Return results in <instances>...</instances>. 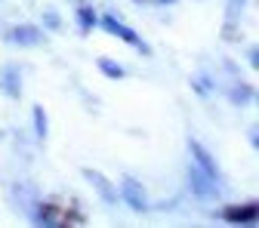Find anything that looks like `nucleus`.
Returning <instances> with one entry per match:
<instances>
[{
    "mask_svg": "<svg viewBox=\"0 0 259 228\" xmlns=\"http://www.w3.org/2000/svg\"><path fill=\"white\" fill-rule=\"evenodd\" d=\"M96 65H99V71H102L105 77H111V80H120V77H123V68H120L114 59H108V56H102Z\"/></svg>",
    "mask_w": 259,
    "mask_h": 228,
    "instance_id": "obj_10",
    "label": "nucleus"
},
{
    "mask_svg": "<svg viewBox=\"0 0 259 228\" xmlns=\"http://www.w3.org/2000/svg\"><path fill=\"white\" fill-rule=\"evenodd\" d=\"M191 145V154H194V164H201L207 173H213V176H219V170H216V164H213V157L207 154V148L201 145V142H188Z\"/></svg>",
    "mask_w": 259,
    "mask_h": 228,
    "instance_id": "obj_8",
    "label": "nucleus"
},
{
    "mask_svg": "<svg viewBox=\"0 0 259 228\" xmlns=\"http://www.w3.org/2000/svg\"><path fill=\"white\" fill-rule=\"evenodd\" d=\"M34 133H37V139H47V133H50V126H47V111H44L40 105H34Z\"/></svg>",
    "mask_w": 259,
    "mask_h": 228,
    "instance_id": "obj_11",
    "label": "nucleus"
},
{
    "mask_svg": "<svg viewBox=\"0 0 259 228\" xmlns=\"http://www.w3.org/2000/svg\"><path fill=\"white\" fill-rule=\"evenodd\" d=\"M247 59H250V68H256V65H259V53H256V47L247 50Z\"/></svg>",
    "mask_w": 259,
    "mask_h": 228,
    "instance_id": "obj_16",
    "label": "nucleus"
},
{
    "mask_svg": "<svg viewBox=\"0 0 259 228\" xmlns=\"http://www.w3.org/2000/svg\"><path fill=\"white\" fill-rule=\"evenodd\" d=\"M229 96H232V102H235V105H244V102H250V99H253V86H247V83H238V86H235Z\"/></svg>",
    "mask_w": 259,
    "mask_h": 228,
    "instance_id": "obj_12",
    "label": "nucleus"
},
{
    "mask_svg": "<svg viewBox=\"0 0 259 228\" xmlns=\"http://www.w3.org/2000/svg\"><path fill=\"white\" fill-rule=\"evenodd\" d=\"M102 28L108 31V34H114V37H120L123 43H130V47H136L139 53H145V56L151 53V50H148V47H145V43L139 40V34H136V31H133V28H126L123 22H117L114 16H102Z\"/></svg>",
    "mask_w": 259,
    "mask_h": 228,
    "instance_id": "obj_2",
    "label": "nucleus"
},
{
    "mask_svg": "<svg viewBox=\"0 0 259 228\" xmlns=\"http://www.w3.org/2000/svg\"><path fill=\"white\" fill-rule=\"evenodd\" d=\"M160 4H173V0H160Z\"/></svg>",
    "mask_w": 259,
    "mask_h": 228,
    "instance_id": "obj_18",
    "label": "nucleus"
},
{
    "mask_svg": "<svg viewBox=\"0 0 259 228\" xmlns=\"http://www.w3.org/2000/svg\"><path fill=\"white\" fill-rule=\"evenodd\" d=\"M256 213H259L256 204H247V207H229V210L222 213V219H225V222H232V225H253V222H256Z\"/></svg>",
    "mask_w": 259,
    "mask_h": 228,
    "instance_id": "obj_6",
    "label": "nucleus"
},
{
    "mask_svg": "<svg viewBox=\"0 0 259 228\" xmlns=\"http://www.w3.org/2000/svg\"><path fill=\"white\" fill-rule=\"evenodd\" d=\"M0 89H4V96H10V99H19L22 83H19V68H16V65L0 68Z\"/></svg>",
    "mask_w": 259,
    "mask_h": 228,
    "instance_id": "obj_7",
    "label": "nucleus"
},
{
    "mask_svg": "<svg viewBox=\"0 0 259 228\" xmlns=\"http://www.w3.org/2000/svg\"><path fill=\"white\" fill-rule=\"evenodd\" d=\"M241 4H244V0H229V22H235V19H232V13H235V7L241 10Z\"/></svg>",
    "mask_w": 259,
    "mask_h": 228,
    "instance_id": "obj_17",
    "label": "nucleus"
},
{
    "mask_svg": "<svg viewBox=\"0 0 259 228\" xmlns=\"http://www.w3.org/2000/svg\"><path fill=\"white\" fill-rule=\"evenodd\" d=\"M216 179L219 176H213V173H207L201 164H188V182H191V191H194V198H201V201H207V198H216Z\"/></svg>",
    "mask_w": 259,
    "mask_h": 228,
    "instance_id": "obj_1",
    "label": "nucleus"
},
{
    "mask_svg": "<svg viewBox=\"0 0 259 228\" xmlns=\"http://www.w3.org/2000/svg\"><path fill=\"white\" fill-rule=\"evenodd\" d=\"M120 194H123V201L130 204V210H133V213H148V198H145V188H142L133 176H126V179H123Z\"/></svg>",
    "mask_w": 259,
    "mask_h": 228,
    "instance_id": "obj_3",
    "label": "nucleus"
},
{
    "mask_svg": "<svg viewBox=\"0 0 259 228\" xmlns=\"http://www.w3.org/2000/svg\"><path fill=\"white\" fill-rule=\"evenodd\" d=\"M34 222H40V225H56V222H62V216H59V210H56L53 204H40V207L34 210Z\"/></svg>",
    "mask_w": 259,
    "mask_h": 228,
    "instance_id": "obj_9",
    "label": "nucleus"
},
{
    "mask_svg": "<svg viewBox=\"0 0 259 228\" xmlns=\"http://www.w3.org/2000/svg\"><path fill=\"white\" fill-rule=\"evenodd\" d=\"M194 89H198L201 96H207L210 93V80L207 77H194Z\"/></svg>",
    "mask_w": 259,
    "mask_h": 228,
    "instance_id": "obj_15",
    "label": "nucleus"
},
{
    "mask_svg": "<svg viewBox=\"0 0 259 228\" xmlns=\"http://www.w3.org/2000/svg\"><path fill=\"white\" fill-rule=\"evenodd\" d=\"M10 40L19 43V47H34V43H44L47 37H44V31L37 25H16L10 31Z\"/></svg>",
    "mask_w": 259,
    "mask_h": 228,
    "instance_id": "obj_5",
    "label": "nucleus"
},
{
    "mask_svg": "<svg viewBox=\"0 0 259 228\" xmlns=\"http://www.w3.org/2000/svg\"><path fill=\"white\" fill-rule=\"evenodd\" d=\"M77 22H80V31H90V28L96 25V10L83 4V7L77 10Z\"/></svg>",
    "mask_w": 259,
    "mask_h": 228,
    "instance_id": "obj_13",
    "label": "nucleus"
},
{
    "mask_svg": "<svg viewBox=\"0 0 259 228\" xmlns=\"http://www.w3.org/2000/svg\"><path fill=\"white\" fill-rule=\"evenodd\" d=\"M83 179L96 188V194H99L105 204H117V191H114V185H111L99 170H90V167H87V170H83Z\"/></svg>",
    "mask_w": 259,
    "mask_h": 228,
    "instance_id": "obj_4",
    "label": "nucleus"
},
{
    "mask_svg": "<svg viewBox=\"0 0 259 228\" xmlns=\"http://www.w3.org/2000/svg\"><path fill=\"white\" fill-rule=\"evenodd\" d=\"M44 25H47V28H53V31H59V25H62V22H59V16H56V13H44Z\"/></svg>",
    "mask_w": 259,
    "mask_h": 228,
    "instance_id": "obj_14",
    "label": "nucleus"
}]
</instances>
